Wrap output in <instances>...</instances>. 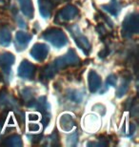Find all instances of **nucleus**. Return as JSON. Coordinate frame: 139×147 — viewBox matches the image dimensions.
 <instances>
[{
  "mask_svg": "<svg viewBox=\"0 0 139 147\" xmlns=\"http://www.w3.org/2000/svg\"><path fill=\"white\" fill-rule=\"evenodd\" d=\"M13 61H14L13 55L10 54V53H4V54L0 55V66L3 69H5L6 71H8L10 66L13 63Z\"/></svg>",
  "mask_w": 139,
  "mask_h": 147,
  "instance_id": "nucleus-9",
  "label": "nucleus"
},
{
  "mask_svg": "<svg viewBox=\"0 0 139 147\" xmlns=\"http://www.w3.org/2000/svg\"><path fill=\"white\" fill-rule=\"evenodd\" d=\"M43 37L50 41L52 45L58 47V48L66 45L67 43L66 36L59 29H50L49 31L45 32V34H43Z\"/></svg>",
  "mask_w": 139,
  "mask_h": 147,
  "instance_id": "nucleus-1",
  "label": "nucleus"
},
{
  "mask_svg": "<svg viewBox=\"0 0 139 147\" xmlns=\"http://www.w3.org/2000/svg\"><path fill=\"white\" fill-rule=\"evenodd\" d=\"M60 122H61L62 129H64V130H66V131L71 130L73 126V123H75L72 116H69V115H64V116H62Z\"/></svg>",
  "mask_w": 139,
  "mask_h": 147,
  "instance_id": "nucleus-12",
  "label": "nucleus"
},
{
  "mask_svg": "<svg viewBox=\"0 0 139 147\" xmlns=\"http://www.w3.org/2000/svg\"><path fill=\"white\" fill-rule=\"evenodd\" d=\"M70 30L72 32L73 38L75 39L76 44L80 47V49L90 50V43H89L88 39L83 36V34H80L79 29L76 27V26H73V27H72V29H70Z\"/></svg>",
  "mask_w": 139,
  "mask_h": 147,
  "instance_id": "nucleus-4",
  "label": "nucleus"
},
{
  "mask_svg": "<svg viewBox=\"0 0 139 147\" xmlns=\"http://www.w3.org/2000/svg\"><path fill=\"white\" fill-rule=\"evenodd\" d=\"M34 71H35V66L32 65L28 60H25L19 66L18 76L23 78H31L32 76H34Z\"/></svg>",
  "mask_w": 139,
  "mask_h": 147,
  "instance_id": "nucleus-5",
  "label": "nucleus"
},
{
  "mask_svg": "<svg viewBox=\"0 0 139 147\" xmlns=\"http://www.w3.org/2000/svg\"><path fill=\"white\" fill-rule=\"evenodd\" d=\"M116 83V78L114 76H110L107 79V85H115Z\"/></svg>",
  "mask_w": 139,
  "mask_h": 147,
  "instance_id": "nucleus-16",
  "label": "nucleus"
},
{
  "mask_svg": "<svg viewBox=\"0 0 139 147\" xmlns=\"http://www.w3.org/2000/svg\"><path fill=\"white\" fill-rule=\"evenodd\" d=\"M32 36L30 34L23 33V32H18L15 36V39H16V49H18L19 51L25 49V47L28 45V43L31 40Z\"/></svg>",
  "mask_w": 139,
  "mask_h": 147,
  "instance_id": "nucleus-7",
  "label": "nucleus"
},
{
  "mask_svg": "<svg viewBox=\"0 0 139 147\" xmlns=\"http://www.w3.org/2000/svg\"><path fill=\"white\" fill-rule=\"evenodd\" d=\"M123 28L128 34H136L138 31V19L136 16H131L123 22Z\"/></svg>",
  "mask_w": 139,
  "mask_h": 147,
  "instance_id": "nucleus-6",
  "label": "nucleus"
},
{
  "mask_svg": "<svg viewBox=\"0 0 139 147\" xmlns=\"http://www.w3.org/2000/svg\"><path fill=\"white\" fill-rule=\"evenodd\" d=\"M11 42V33L8 29L2 28L0 29V44L2 45H8Z\"/></svg>",
  "mask_w": 139,
  "mask_h": 147,
  "instance_id": "nucleus-13",
  "label": "nucleus"
},
{
  "mask_svg": "<svg viewBox=\"0 0 139 147\" xmlns=\"http://www.w3.org/2000/svg\"><path fill=\"white\" fill-rule=\"evenodd\" d=\"M7 144L8 145H13V146H20L22 145V142L20 137L18 136H11V138H9L7 140Z\"/></svg>",
  "mask_w": 139,
  "mask_h": 147,
  "instance_id": "nucleus-14",
  "label": "nucleus"
},
{
  "mask_svg": "<svg viewBox=\"0 0 139 147\" xmlns=\"http://www.w3.org/2000/svg\"><path fill=\"white\" fill-rule=\"evenodd\" d=\"M103 8L107 9L106 11H110V13H111V14H113V16H116V14H117L118 7H117V3H116V2L111 3L110 5H107V6H103Z\"/></svg>",
  "mask_w": 139,
  "mask_h": 147,
  "instance_id": "nucleus-15",
  "label": "nucleus"
},
{
  "mask_svg": "<svg viewBox=\"0 0 139 147\" xmlns=\"http://www.w3.org/2000/svg\"><path fill=\"white\" fill-rule=\"evenodd\" d=\"M89 78V87H90L91 92H95L101 85V79H100L99 76L94 72L91 71L88 76Z\"/></svg>",
  "mask_w": 139,
  "mask_h": 147,
  "instance_id": "nucleus-8",
  "label": "nucleus"
},
{
  "mask_svg": "<svg viewBox=\"0 0 139 147\" xmlns=\"http://www.w3.org/2000/svg\"><path fill=\"white\" fill-rule=\"evenodd\" d=\"M49 53V48L48 46L45 44H40L37 43L34 46V48L32 49L31 55L32 57L36 59L37 61H42L46 58L47 55Z\"/></svg>",
  "mask_w": 139,
  "mask_h": 147,
  "instance_id": "nucleus-2",
  "label": "nucleus"
},
{
  "mask_svg": "<svg viewBox=\"0 0 139 147\" xmlns=\"http://www.w3.org/2000/svg\"><path fill=\"white\" fill-rule=\"evenodd\" d=\"M19 4L23 13L29 18H32V16H34V7L32 5L31 0H19Z\"/></svg>",
  "mask_w": 139,
  "mask_h": 147,
  "instance_id": "nucleus-10",
  "label": "nucleus"
},
{
  "mask_svg": "<svg viewBox=\"0 0 139 147\" xmlns=\"http://www.w3.org/2000/svg\"><path fill=\"white\" fill-rule=\"evenodd\" d=\"M76 14H77V9L73 7V6L69 5L59 11L57 13V16H56V19L60 20L61 22L69 21V20L73 19Z\"/></svg>",
  "mask_w": 139,
  "mask_h": 147,
  "instance_id": "nucleus-3",
  "label": "nucleus"
},
{
  "mask_svg": "<svg viewBox=\"0 0 139 147\" xmlns=\"http://www.w3.org/2000/svg\"><path fill=\"white\" fill-rule=\"evenodd\" d=\"M40 11L44 17H47L51 14L52 9V0H39Z\"/></svg>",
  "mask_w": 139,
  "mask_h": 147,
  "instance_id": "nucleus-11",
  "label": "nucleus"
}]
</instances>
